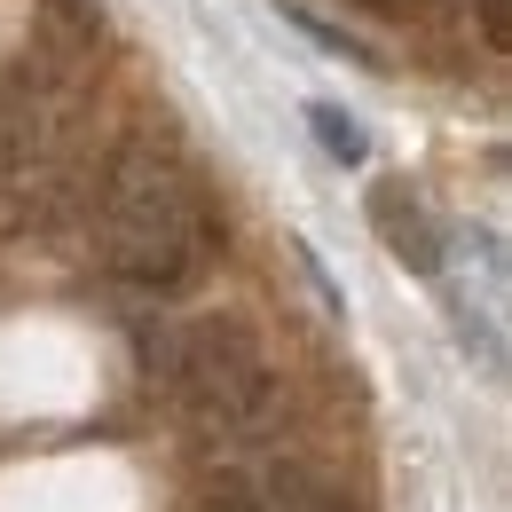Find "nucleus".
<instances>
[{
    "instance_id": "1",
    "label": "nucleus",
    "mask_w": 512,
    "mask_h": 512,
    "mask_svg": "<svg viewBox=\"0 0 512 512\" xmlns=\"http://www.w3.org/2000/svg\"><path fill=\"white\" fill-rule=\"evenodd\" d=\"M95 245L103 268L134 292H174L190 284L213 253V213L197 182L150 142H127L103 174V213H95Z\"/></svg>"
},
{
    "instance_id": "2",
    "label": "nucleus",
    "mask_w": 512,
    "mask_h": 512,
    "mask_svg": "<svg viewBox=\"0 0 512 512\" xmlns=\"http://www.w3.org/2000/svg\"><path fill=\"white\" fill-rule=\"evenodd\" d=\"M166 379L190 402L205 426L221 434H260L276 418V379H268V355L253 347V331L229 316H197L166 339Z\"/></svg>"
},
{
    "instance_id": "3",
    "label": "nucleus",
    "mask_w": 512,
    "mask_h": 512,
    "mask_svg": "<svg viewBox=\"0 0 512 512\" xmlns=\"http://www.w3.org/2000/svg\"><path fill=\"white\" fill-rule=\"evenodd\" d=\"M371 221H379L386 253L402 260V268H418V276L442 268V229H434V213L402 190V182H379V190H371Z\"/></svg>"
},
{
    "instance_id": "4",
    "label": "nucleus",
    "mask_w": 512,
    "mask_h": 512,
    "mask_svg": "<svg viewBox=\"0 0 512 512\" xmlns=\"http://www.w3.org/2000/svg\"><path fill=\"white\" fill-rule=\"evenodd\" d=\"M308 127H316L323 158H339V166H363V158H371V134H363V119H347L339 103H308Z\"/></svg>"
},
{
    "instance_id": "5",
    "label": "nucleus",
    "mask_w": 512,
    "mask_h": 512,
    "mask_svg": "<svg viewBox=\"0 0 512 512\" xmlns=\"http://www.w3.org/2000/svg\"><path fill=\"white\" fill-rule=\"evenodd\" d=\"M481 24H489V48H505V0H481Z\"/></svg>"
},
{
    "instance_id": "6",
    "label": "nucleus",
    "mask_w": 512,
    "mask_h": 512,
    "mask_svg": "<svg viewBox=\"0 0 512 512\" xmlns=\"http://www.w3.org/2000/svg\"><path fill=\"white\" fill-rule=\"evenodd\" d=\"M355 8H371V16H418L426 0H355Z\"/></svg>"
}]
</instances>
